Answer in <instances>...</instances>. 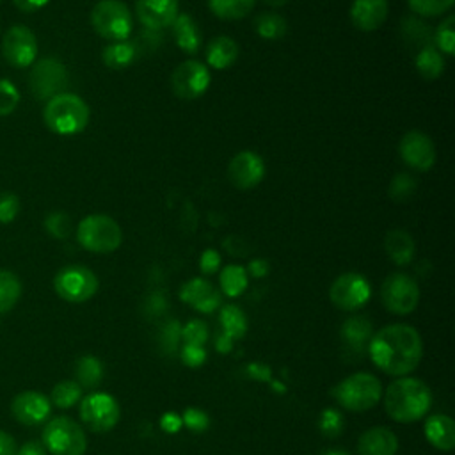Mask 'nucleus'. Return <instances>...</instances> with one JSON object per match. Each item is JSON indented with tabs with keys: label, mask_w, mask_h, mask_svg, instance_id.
<instances>
[{
	"label": "nucleus",
	"mask_w": 455,
	"mask_h": 455,
	"mask_svg": "<svg viewBox=\"0 0 455 455\" xmlns=\"http://www.w3.org/2000/svg\"><path fill=\"white\" fill-rule=\"evenodd\" d=\"M368 352L379 370L387 375L402 377L419 364L423 343L419 332L412 325L391 323L371 336Z\"/></svg>",
	"instance_id": "obj_1"
},
{
	"label": "nucleus",
	"mask_w": 455,
	"mask_h": 455,
	"mask_svg": "<svg viewBox=\"0 0 455 455\" xmlns=\"http://www.w3.org/2000/svg\"><path fill=\"white\" fill-rule=\"evenodd\" d=\"M432 405L428 386L414 377L393 380L384 393V409L387 416L398 423H412L421 419Z\"/></svg>",
	"instance_id": "obj_2"
},
{
	"label": "nucleus",
	"mask_w": 455,
	"mask_h": 455,
	"mask_svg": "<svg viewBox=\"0 0 455 455\" xmlns=\"http://www.w3.org/2000/svg\"><path fill=\"white\" fill-rule=\"evenodd\" d=\"M43 119L53 133L75 135L87 126L89 107L80 96L73 92H60L46 101Z\"/></svg>",
	"instance_id": "obj_3"
},
{
	"label": "nucleus",
	"mask_w": 455,
	"mask_h": 455,
	"mask_svg": "<svg viewBox=\"0 0 455 455\" xmlns=\"http://www.w3.org/2000/svg\"><path fill=\"white\" fill-rule=\"evenodd\" d=\"M332 395L343 409L363 412L379 403L382 396V384L375 375L359 371L336 384Z\"/></svg>",
	"instance_id": "obj_4"
},
{
	"label": "nucleus",
	"mask_w": 455,
	"mask_h": 455,
	"mask_svg": "<svg viewBox=\"0 0 455 455\" xmlns=\"http://www.w3.org/2000/svg\"><path fill=\"white\" fill-rule=\"evenodd\" d=\"M76 240L91 252L107 254L121 245L123 231L110 215L92 213L78 222Z\"/></svg>",
	"instance_id": "obj_5"
},
{
	"label": "nucleus",
	"mask_w": 455,
	"mask_h": 455,
	"mask_svg": "<svg viewBox=\"0 0 455 455\" xmlns=\"http://www.w3.org/2000/svg\"><path fill=\"white\" fill-rule=\"evenodd\" d=\"M43 446L52 455H84L87 437L76 421L68 416H57L43 428Z\"/></svg>",
	"instance_id": "obj_6"
},
{
	"label": "nucleus",
	"mask_w": 455,
	"mask_h": 455,
	"mask_svg": "<svg viewBox=\"0 0 455 455\" xmlns=\"http://www.w3.org/2000/svg\"><path fill=\"white\" fill-rule=\"evenodd\" d=\"M94 30L110 41H124L132 32V12L121 0H100L91 11Z\"/></svg>",
	"instance_id": "obj_7"
},
{
	"label": "nucleus",
	"mask_w": 455,
	"mask_h": 455,
	"mask_svg": "<svg viewBox=\"0 0 455 455\" xmlns=\"http://www.w3.org/2000/svg\"><path fill=\"white\" fill-rule=\"evenodd\" d=\"M53 288L66 302H85L98 291L96 274L82 265H68L53 277Z\"/></svg>",
	"instance_id": "obj_8"
},
{
	"label": "nucleus",
	"mask_w": 455,
	"mask_h": 455,
	"mask_svg": "<svg viewBox=\"0 0 455 455\" xmlns=\"http://www.w3.org/2000/svg\"><path fill=\"white\" fill-rule=\"evenodd\" d=\"M382 304L395 315H409L419 302L418 283L403 272L389 274L380 288Z\"/></svg>",
	"instance_id": "obj_9"
},
{
	"label": "nucleus",
	"mask_w": 455,
	"mask_h": 455,
	"mask_svg": "<svg viewBox=\"0 0 455 455\" xmlns=\"http://www.w3.org/2000/svg\"><path fill=\"white\" fill-rule=\"evenodd\" d=\"M28 85L37 100H50L64 92L68 85V71L55 57H44L32 66Z\"/></svg>",
	"instance_id": "obj_10"
},
{
	"label": "nucleus",
	"mask_w": 455,
	"mask_h": 455,
	"mask_svg": "<svg viewBox=\"0 0 455 455\" xmlns=\"http://www.w3.org/2000/svg\"><path fill=\"white\" fill-rule=\"evenodd\" d=\"M117 400L108 393H91L80 402V419L92 432H108L119 421Z\"/></svg>",
	"instance_id": "obj_11"
},
{
	"label": "nucleus",
	"mask_w": 455,
	"mask_h": 455,
	"mask_svg": "<svg viewBox=\"0 0 455 455\" xmlns=\"http://www.w3.org/2000/svg\"><path fill=\"white\" fill-rule=\"evenodd\" d=\"M371 295V286L363 274L357 272H345L338 275L331 288L329 299L331 302L343 311H355L363 307Z\"/></svg>",
	"instance_id": "obj_12"
},
{
	"label": "nucleus",
	"mask_w": 455,
	"mask_h": 455,
	"mask_svg": "<svg viewBox=\"0 0 455 455\" xmlns=\"http://www.w3.org/2000/svg\"><path fill=\"white\" fill-rule=\"evenodd\" d=\"M212 82V75L206 64L199 60L180 62L171 75L172 92L181 100H196L203 96Z\"/></svg>",
	"instance_id": "obj_13"
},
{
	"label": "nucleus",
	"mask_w": 455,
	"mask_h": 455,
	"mask_svg": "<svg viewBox=\"0 0 455 455\" xmlns=\"http://www.w3.org/2000/svg\"><path fill=\"white\" fill-rule=\"evenodd\" d=\"M2 55L14 68H27L34 64L37 55L34 32L25 25L11 27L2 39Z\"/></svg>",
	"instance_id": "obj_14"
},
{
	"label": "nucleus",
	"mask_w": 455,
	"mask_h": 455,
	"mask_svg": "<svg viewBox=\"0 0 455 455\" xmlns=\"http://www.w3.org/2000/svg\"><path fill=\"white\" fill-rule=\"evenodd\" d=\"M402 160L414 171H428L435 164V146L432 139L419 130L407 132L398 144Z\"/></svg>",
	"instance_id": "obj_15"
},
{
	"label": "nucleus",
	"mask_w": 455,
	"mask_h": 455,
	"mask_svg": "<svg viewBox=\"0 0 455 455\" xmlns=\"http://www.w3.org/2000/svg\"><path fill=\"white\" fill-rule=\"evenodd\" d=\"M228 178L240 190L254 188L265 178V162L254 151H240L228 164Z\"/></svg>",
	"instance_id": "obj_16"
},
{
	"label": "nucleus",
	"mask_w": 455,
	"mask_h": 455,
	"mask_svg": "<svg viewBox=\"0 0 455 455\" xmlns=\"http://www.w3.org/2000/svg\"><path fill=\"white\" fill-rule=\"evenodd\" d=\"M11 412L21 425L36 427L50 418L52 403L48 396L39 391H23L12 398Z\"/></svg>",
	"instance_id": "obj_17"
},
{
	"label": "nucleus",
	"mask_w": 455,
	"mask_h": 455,
	"mask_svg": "<svg viewBox=\"0 0 455 455\" xmlns=\"http://www.w3.org/2000/svg\"><path fill=\"white\" fill-rule=\"evenodd\" d=\"M135 12L139 21L149 30H162L172 25L180 14L178 0H137Z\"/></svg>",
	"instance_id": "obj_18"
},
{
	"label": "nucleus",
	"mask_w": 455,
	"mask_h": 455,
	"mask_svg": "<svg viewBox=\"0 0 455 455\" xmlns=\"http://www.w3.org/2000/svg\"><path fill=\"white\" fill-rule=\"evenodd\" d=\"M180 299L201 313H212L222 302L220 291L203 277H192L187 281L180 290Z\"/></svg>",
	"instance_id": "obj_19"
},
{
	"label": "nucleus",
	"mask_w": 455,
	"mask_h": 455,
	"mask_svg": "<svg viewBox=\"0 0 455 455\" xmlns=\"http://www.w3.org/2000/svg\"><path fill=\"white\" fill-rule=\"evenodd\" d=\"M387 11V0H354L350 5V20L359 30L371 32L386 21Z\"/></svg>",
	"instance_id": "obj_20"
},
{
	"label": "nucleus",
	"mask_w": 455,
	"mask_h": 455,
	"mask_svg": "<svg viewBox=\"0 0 455 455\" xmlns=\"http://www.w3.org/2000/svg\"><path fill=\"white\" fill-rule=\"evenodd\" d=\"M398 451V437L386 427H373L361 434L357 441L359 455H395Z\"/></svg>",
	"instance_id": "obj_21"
},
{
	"label": "nucleus",
	"mask_w": 455,
	"mask_h": 455,
	"mask_svg": "<svg viewBox=\"0 0 455 455\" xmlns=\"http://www.w3.org/2000/svg\"><path fill=\"white\" fill-rule=\"evenodd\" d=\"M339 334L345 347L361 355L364 350H368V343L373 336L371 322L363 315H354L343 322Z\"/></svg>",
	"instance_id": "obj_22"
},
{
	"label": "nucleus",
	"mask_w": 455,
	"mask_h": 455,
	"mask_svg": "<svg viewBox=\"0 0 455 455\" xmlns=\"http://www.w3.org/2000/svg\"><path fill=\"white\" fill-rule=\"evenodd\" d=\"M425 437L427 441L441 450L450 451L455 446V423L446 414H432L425 421Z\"/></svg>",
	"instance_id": "obj_23"
},
{
	"label": "nucleus",
	"mask_w": 455,
	"mask_h": 455,
	"mask_svg": "<svg viewBox=\"0 0 455 455\" xmlns=\"http://www.w3.org/2000/svg\"><path fill=\"white\" fill-rule=\"evenodd\" d=\"M238 53H240V48L235 39L228 36H217L208 43L206 60H208V66L213 69H226L236 62Z\"/></svg>",
	"instance_id": "obj_24"
},
{
	"label": "nucleus",
	"mask_w": 455,
	"mask_h": 455,
	"mask_svg": "<svg viewBox=\"0 0 455 455\" xmlns=\"http://www.w3.org/2000/svg\"><path fill=\"white\" fill-rule=\"evenodd\" d=\"M174 41L178 48H181L187 53H196L201 46V32L197 28L196 20L190 14H178L176 20L171 25Z\"/></svg>",
	"instance_id": "obj_25"
},
{
	"label": "nucleus",
	"mask_w": 455,
	"mask_h": 455,
	"mask_svg": "<svg viewBox=\"0 0 455 455\" xmlns=\"http://www.w3.org/2000/svg\"><path fill=\"white\" fill-rule=\"evenodd\" d=\"M384 249L396 265H409L414 258V240L405 229H391L384 238Z\"/></svg>",
	"instance_id": "obj_26"
},
{
	"label": "nucleus",
	"mask_w": 455,
	"mask_h": 455,
	"mask_svg": "<svg viewBox=\"0 0 455 455\" xmlns=\"http://www.w3.org/2000/svg\"><path fill=\"white\" fill-rule=\"evenodd\" d=\"M135 55H137L135 44L124 39V41H114L112 44L105 46L101 59L107 68L123 69V68H128L135 60Z\"/></svg>",
	"instance_id": "obj_27"
},
{
	"label": "nucleus",
	"mask_w": 455,
	"mask_h": 455,
	"mask_svg": "<svg viewBox=\"0 0 455 455\" xmlns=\"http://www.w3.org/2000/svg\"><path fill=\"white\" fill-rule=\"evenodd\" d=\"M416 69L425 80H435L444 71V57L432 44L425 46L416 53Z\"/></svg>",
	"instance_id": "obj_28"
},
{
	"label": "nucleus",
	"mask_w": 455,
	"mask_h": 455,
	"mask_svg": "<svg viewBox=\"0 0 455 455\" xmlns=\"http://www.w3.org/2000/svg\"><path fill=\"white\" fill-rule=\"evenodd\" d=\"M220 327L222 334H226L231 339H240L247 332V318L243 311L236 304H226L220 309Z\"/></svg>",
	"instance_id": "obj_29"
},
{
	"label": "nucleus",
	"mask_w": 455,
	"mask_h": 455,
	"mask_svg": "<svg viewBox=\"0 0 455 455\" xmlns=\"http://www.w3.org/2000/svg\"><path fill=\"white\" fill-rule=\"evenodd\" d=\"M75 377L80 387L92 389L96 387L103 379V364L94 355H82L75 363Z\"/></svg>",
	"instance_id": "obj_30"
},
{
	"label": "nucleus",
	"mask_w": 455,
	"mask_h": 455,
	"mask_svg": "<svg viewBox=\"0 0 455 455\" xmlns=\"http://www.w3.org/2000/svg\"><path fill=\"white\" fill-rule=\"evenodd\" d=\"M256 0H208L210 11L220 20H240L254 9Z\"/></svg>",
	"instance_id": "obj_31"
},
{
	"label": "nucleus",
	"mask_w": 455,
	"mask_h": 455,
	"mask_svg": "<svg viewBox=\"0 0 455 455\" xmlns=\"http://www.w3.org/2000/svg\"><path fill=\"white\" fill-rule=\"evenodd\" d=\"M254 28H256L259 37L270 39V41L281 39L288 32L286 20L281 14H275V12H261V14H258V18L254 21Z\"/></svg>",
	"instance_id": "obj_32"
},
{
	"label": "nucleus",
	"mask_w": 455,
	"mask_h": 455,
	"mask_svg": "<svg viewBox=\"0 0 455 455\" xmlns=\"http://www.w3.org/2000/svg\"><path fill=\"white\" fill-rule=\"evenodd\" d=\"M249 283L247 270L240 265H228L220 272V288L228 297H238Z\"/></svg>",
	"instance_id": "obj_33"
},
{
	"label": "nucleus",
	"mask_w": 455,
	"mask_h": 455,
	"mask_svg": "<svg viewBox=\"0 0 455 455\" xmlns=\"http://www.w3.org/2000/svg\"><path fill=\"white\" fill-rule=\"evenodd\" d=\"M21 295V283L16 274L0 270V315L14 307Z\"/></svg>",
	"instance_id": "obj_34"
},
{
	"label": "nucleus",
	"mask_w": 455,
	"mask_h": 455,
	"mask_svg": "<svg viewBox=\"0 0 455 455\" xmlns=\"http://www.w3.org/2000/svg\"><path fill=\"white\" fill-rule=\"evenodd\" d=\"M82 398V387L75 380H62L57 382L50 395V403L57 405L59 409H69Z\"/></svg>",
	"instance_id": "obj_35"
},
{
	"label": "nucleus",
	"mask_w": 455,
	"mask_h": 455,
	"mask_svg": "<svg viewBox=\"0 0 455 455\" xmlns=\"http://www.w3.org/2000/svg\"><path fill=\"white\" fill-rule=\"evenodd\" d=\"M453 25H455V16L450 14L435 28V34H434L432 41H434V46L441 53L453 55V52H455V27Z\"/></svg>",
	"instance_id": "obj_36"
},
{
	"label": "nucleus",
	"mask_w": 455,
	"mask_h": 455,
	"mask_svg": "<svg viewBox=\"0 0 455 455\" xmlns=\"http://www.w3.org/2000/svg\"><path fill=\"white\" fill-rule=\"evenodd\" d=\"M407 2L416 14L425 18H434L450 11L455 0H407Z\"/></svg>",
	"instance_id": "obj_37"
},
{
	"label": "nucleus",
	"mask_w": 455,
	"mask_h": 455,
	"mask_svg": "<svg viewBox=\"0 0 455 455\" xmlns=\"http://www.w3.org/2000/svg\"><path fill=\"white\" fill-rule=\"evenodd\" d=\"M320 432L325 437H338L343 432V416L338 409H323L320 421H318Z\"/></svg>",
	"instance_id": "obj_38"
},
{
	"label": "nucleus",
	"mask_w": 455,
	"mask_h": 455,
	"mask_svg": "<svg viewBox=\"0 0 455 455\" xmlns=\"http://www.w3.org/2000/svg\"><path fill=\"white\" fill-rule=\"evenodd\" d=\"M44 228L53 238H68L71 233V219L62 212H53L44 219Z\"/></svg>",
	"instance_id": "obj_39"
},
{
	"label": "nucleus",
	"mask_w": 455,
	"mask_h": 455,
	"mask_svg": "<svg viewBox=\"0 0 455 455\" xmlns=\"http://www.w3.org/2000/svg\"><path fill=\"white\" fill-rule=\"evenodd\" d=\"M416 190V181L409 174H396L389 185V196L395 201L409 199Z\"/></svg>",
	"instance_id": "obj_40"
},
{
	"label": "nucleus",
	"mask_w": 455,
	"mask_h": 455,
	"mask_svg": "<svg viewBox=\"0 0 455 455\" xmlns=\"http://www.w3.org/2000/svg\"><path fill=\"white\" fill-rule=\"evenodd\" d=\"M181 336L185 339V345L203 347L208 339V325L203 320L194 318L181 329Z\"/></svg>",
	"instance_id": "obj_41"
},
{
	"label": "nucleus",
	"mask_w": 455,
	"mask_h": 455,
	"mask_svg": "<svg viewBox=\"0 0 455 455\" xmlns=\"http://www.w3.org/2000/svg\"><path fill=\"white\" fill-rule=\"evenodd\" d=\"M20 103V92L16 85L5 78H0V116L11 114Z\"/></svg>",
	"instance_id": "obj_42"
},
{
	"label": "nucleus",
	"mask_w": 455,
	"mask_h": 455,
	"mask_svg": "<svg viewBox=\"0 0 455 455\" xmlns=\"http://www.w3.org/2000/svg\"><path fill=\"white\" fill-rule=\"evenodd\" d=\"M20 199L12 192H0V224L12 222L20 213Z\"/></svg>",
	"instance_id": "obj_43"
},
{
	"label": "nucleus",
	"mask_w": 455,
	"mask_h": 455,
	"mask_svg": "<svg viewBox=\"0 0 455 455\" xmlns=\"http://www.w3.org/2000/svg\"><path fill=\"white\" fill-rule=\"evenodd\" d=\"M181 421L192 432H204L208 428V425H210L208 414L204 411L197 409V407L185 409V412L181 416Z\"/></svg>",
	"instance_id": "obj_44"
},
{
	"label": "nucleus",
	"mask_w": 455,
	"mask_h": 455,
	"mask_svg": "<svg viewBox=\"0 0 455 455\" xmlns=\"http://www.w3.org/2000/svg\"><path fill=\"white\" fill-rule=\"evenodd\" d=\"M181 361L190 368H197L206 361V352L203 347L197 345H183Z\"/></svg>",
	"instance_id": "obj_45"
},
{
	"label": "nucleus",
	"mask_w": 455,
	"mask_h": 455,
	"mask_svg": "<svg viewBox=\"0 0 455 455\" xmlns=\"http://www.w3.org/2000/svg\"><path fill=\"white\" fill-rule=\"evenodd\" d=\"M180 334H181V329H180V323L178 320H169L165 325H164V331H162V345L165 347L167 352H172L178 345V339H180Z\"/></svg>",
	"instance_id": "obj_46"
},
{
	"label": "nucleus",
	"mask_w": 455,
	"mask_h": 455,
	"mask_svg": "<svg viewBox=\"0 0 455 455\" xmlns=\"http://www.w3.org/2000/svg\"><path fill=\"white\" fill-rule=\"evenodd\" d=\"M199 267L203 274H213L220 267V254L215 249H206L199 258Z\"/></svg>",
	"instance_id": "obj_47"
},
{
	"label": "nucleus",
	"mask_w": 455,
	"mask_h": 455,
	"mask_svg": "<svg viewBox=\"0 0 455 455\" xmlns=\"http://www.w3.org/2000/svg\"><path fill=\"white\" fill-rule=\"evenodd\" d=\"M160 427H162V430L167 432V434H176V432L183 427L181 416H178L176 412H165V414L160 418Z\"/></svg>",
	"instance_id": "obj_48"
},
{
	"label": "nucleus",
	"mask_w": 455,
	"mask_h": 455,
	"mask_svg": "<svg viewBox=\"0 0 455 455\" xmlns=\"http://www.w3.org/2000/svg\"><path fill=\"white\" fill-rule=\"evenodd\" d=\"M18 446L11 434L0 430V455H16Z\"/></svg>",
	"instance_id": "obj_49"
},
{
	"label": "nucleus",
	"mask_w": 455,
	"mask_h": 455,
	"mask_svg": "<svg viewBox=\"0 0 455 455\" xmlns=\"http://www.w3.org/2000/svg\"><path fill=\"white\" fill-rule=\"evenodd\" d=\"M16 455H46V448L43 446V443L27 441V443L16 451Z\"/></svg>",
	"instance_id": "obj_50"
},
{
	"label": "nucleus",
	"mask_w": 455,
	"mask_h": 455,
	"mask_svg": "<svg viewBox=\"0 0 455 455\" xmlns=\"http://www.w3.org/2000/svg\"><path fill=\"white\" fill-rule=\"evenodd\" d=\"M249 274L252 277H263L268 274V263L267 259H261V258H256L249 263Z\"/></svg>",
	"instance_id": "obj_51"
},
{
	"label": "nucleus",
	"mask_w": 455,
	"mask_h": 455,
	"mask_svg": "<svg viewBox=\"0 0 455 455\" xmlns=\"http://www.w3.org/2000/svg\"><path fill=\"white\" fill-rule=\"evenodd\" d=\"M50 0H14L16 7L25 11V12H34V11H39L41 7H44Z\"/></svg>",
	"instance_id": "obj_52"
},
{
	"label": "nucleus",
	"mask_w": 455,
	"mask_h": 455,
	"mask_svg": "<svg viewBox=\"0 0 455 455\" xmlns=\"http://www.w3.org/2000/svg\"><path fill=\"white\" fill-rule=\"evenodd\" d=\"M215 347H217V350L219 352H229L231 348H233V339L231 338H228L226 334H220L219 338H217V343H215Z\"/></svg>",
	"instance_id": "obj_53"
},
{
	"label": "nucleus",
	"mask_w": 455,
	"mask_h": 455,
	"mask_svg": "<svg viewBox=\"0 0 455 455\" xmlns=\"http://www.w3.org/2000/svg\"><path fill=\"white\" fill-rule=\"evenodd\" d=\"M322 455H348L345 450H338V448H332V450H327L323 451Z\"/></svg>",
	"instance_id": "obj_54"
},
{
	"label": "nucleus",
	"mask_w": 455,
	"mask_h": 455,
	"mask_svg": "<svg viewBox=\"0 0 455 455\" xmlns=\"http://www.w3.org/2000/svg\"><path fill=\"white\" fill-rule=\"evenodd\" d=\"M288 0H265V4H268L270 7H281L284 5Z\"/></svg>",
	"instance_id": "obj_55"
}]
</instances>
